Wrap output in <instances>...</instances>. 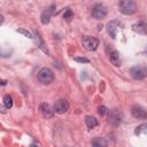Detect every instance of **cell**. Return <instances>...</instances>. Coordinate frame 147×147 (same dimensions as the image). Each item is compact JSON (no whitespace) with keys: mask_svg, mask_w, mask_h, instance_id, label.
Wrapping results in <instances>:
<instances>
[{"mask_svg":"<svg viewBox=\"0 0 147 147\" xmlns=\"http://www.w3.org/2000/svg\"><path fill=\"white\" fill-rule=\"evenodd\" d=\"M122 121H123V113L119 109L115 108V109L109 110V113H108V123L111 126H114V127L119 126Z\"/></svg>","mask_w":147,"mask_h":147,"instance_id":"obj_3","label":"cell"},{"mask_svg":"<svg viewBox=\"0 0 147 147\" xmlns=\"http://www.w3.org/2000/svg\"><path fill=\"white\" fill-rule=\"evenodd\" d=\"M142 132H147V124H140V125L137 126L136 130H134V133H136L137 136L140 134V133H142Z\"/></svg>","mask_w":147,"mask_h":147,"instance_id":"obj_18","label":"cell"},{"mask_svg":"<svg viewBox=\"0 0 147 147\" xmlns=\"http://www.w3.org/2000/svg\"><path fill=\"white\" fill-rule=\"evenodd\" d=\"M39 111L40 114L45 117V118H52L55 114V110H54V107H52L49 103L47 102H41L39 105Z\"/></svg>","mask_w":147,"mask_h":147,"instance_id":"obj_9","label":"cell"},{"mask_svg":"<svg viewBox=\"0 0 147 147\" xmlns=\"http://www.w3.org/2000/svg\"><path fill=\"white\" fill-rule=\"evenodd\" d=\"M3 106H6L7 109H10L13 107V98L9 94H6L3 96Z\"/></svg>","mask_w":147,"mask_h":147,"instance_id":"obj_16","label":"cell"},{"mask_svg":"<svg viewBox=\"0 0 147 147\" xmlns=\"http://www.w3.org/2000/svg\"><path fill=\"white\" fill-rule=\"evenodd\" d=\"M121 26H122V23L118 20H111L110 22L107 23V31L113 39H115L117 37V32Z\"/></svg>","mask_w":147,"mask_h":147,"instance_id":"obj_8","label":"cell"},{"mask_svg":"<svg viewBox=\"0 0 147 147\" xmlns=\"http://www.w3.org/2000/svg\"><path fill=\"white\" fill-rule=\"evenodd\" d=\"M82 44H83V46H84V48H85L86 51L92 52V51H95V49L98 48V46H99V40H98L96 38H94V37L85 36V37H83V39H82Z\"/></svg>","mask_w":147,"mask_h":147,"instance_id":"obj_5","label":"cell"},{"mask_svg":"<svg viewBox=\"0 0 147 147\" xmlns=\"http://www.w3.org/2000/svg\"><path fill=\"white\" fill-rule=\"evenodd\" d=\"M131 114L134 118H138V119H146L147 118V110L145 108H142L141 106H139V105L132 106Z\"/></svg>","mask_w":147,"mask_h":147,"instance_id":"obj_10","label":"cell"},{"mask_svg":"<svg viewBox=\"0 0 147 147\" xmlns=\"http://www.w3.org/2000/svg\"><path fill=\"white\" fill-rule=\"evenodd\" d=\"M37 77H38V80H39L41 84L48 85V84L53 83V80H54V72H53L49 68H46V67H45V68H41V69L38 71Z\"/></svg>","mask_w":147,"mask_h":147,"instance_id":"obj_2","label":"cell"},{"mask_svg":"<svg viewBox=\"0 0 147 147\" xmlns=\"http://www.w3.org/2000/svg\"><path fill=\"white\" fill-rule=\"evenodd\" d=\"M91 146H92V147H108V142H107V140H106L105 138L96 137V138L92 139Z\"/></svg>","mask_w":147,"mask_h":147,"instance_id":"obj_14","label":"cell"},{"mask_svg":"<svg viewBox=\"0 0 147 147\" xmlns=\"http://www.w3.org/2000/svg\"><path fill=\"white\" fill-rule=\"evenodd\" d=\"M118 8L124 15H133L137 11V3L132 0H123L118 2Z\"/></svg>","mask_w":147,"mask_h":147,"instance_id":"obj_1","label":"cell"},{"mask_svg":"<svg viewBox=\"0 0 147 147\" xmlns=\"http://www.w3.org/2000/svg\"><path fill=\"white\" fill-rule=\"evenodd\" d=\"M75 61L80 62V63H88L90 62V60L86 59V57H75Z\"/></svg>","mask_w":147,"mask_h":147,"instance_id":"obj_21","label":"cell"},{"mask_svg":"<svg viewBox=\"0 0 147 147\" xmlns=\"http://www.w3.org/2000/svg\"><path fill=\"white\" fill-rule=\"evenodd\" d=\"M72 16H74L72 10H71L69 7H67V8L64 9V13H63V18L67 20V21H70V20L72 18Z\"/></svg>","mask_w":147,"mask_h":147,"instance_id":"obj_17","label":"cell"},{"mask_svg":"<svg viewBox=\"0 0 147 147\" xmlns=\"http://www.w3.org/2000/svg\"><path fill=\"white\" fill-rule=\"evenodd\" d=\"M130 75L133 79H137V80H141L144 78H146L147 76V67L144 65V64H137V65H133L131 69H130Z\"/></svg>","mask_w":147,"mask_h":147,"instance_id":"obj_4","label":"cell"},{"mask_svg":"<svg viewBox=\"0 0 147 147\" xmlns=\"http://www.w3.org/2000/svg\"><path fill=\"white\" fill-rule=\"evenodd\" d=\"M145 53H146V55H147V46H146V48H145Z\"/></svg>","mask_w":147,"mask_h":147,"instance_id":"obj_24","label":"cell"},{"mask_svg":"<svg viewBox=\"0 0 147 147\" xmlns=\"http://www.w3.org/2000/svg\"><path fill=\"white\" fill-rule=\"evenodd\" d=\"M55 9H56V6H55L54 3H52L51 6H48L47 8H45V9L42 10V13H41V15H40V21H41L42 24L49 23L51 17H52V16L54 15V13H55Z\"/></svg>","mask_w":147,"mask_h":147,"instance_id":"obj_7","label":"cell"},{"mask_svg":"<svg viewBox=\"0 0 147 147\" xmlns=\"http://www.w3.org/2000/svg\"><path fill=\"white\" fill-rule=\"evenodd\" d=\"M98 113H99L101 116H105V115L107 114V108H106L105 106H100V107L98 108Z\"/></svg>","mask_w":147,"mask_h":147,"instance_id":"obj_20","label":"cell"},{"mask_svg":"<svg viewBox=\"0 0 147 147\" xmlns=\"http://www.w3.org/2000/svg\"><path fill=\"white\" fill-rule=\"evenodd\" d=\"M30 147H38L36 144H32V145H30Z\"/></svg>","mask_w":147,"mask_h":147,"instance_id":"obj_23","label":"cell"},{"mask_svg":"<svg viewBox=\"0 0 147 147\" xmlns=\"http://www.w3.org/2000/svg\"><path fill=\"white\" fill-rule=\"evenodd\" d=\"M6 83H7L6 80H1V85H6Z\"/></svg>","mask_w":147,"mask_h":147,"instance_id":"obj_22","label":"cell"},{"mask_svg":"<svg viewBox=\"0 0 147 147\" xmlns=\"http://www.w3.org/2000/svg\"><path fill=\"white\" fill-rule=\"evenodd\" d=\"M132 30H133L136 33L147 36V22H145V21H139V22L134 23V24L132 25Z\"/></svg>","mask_w":147,"mask_h":147,"instance_id":"obj_12","label":"cell"},{"mask_svg":"<svg viewBox=\"0 0 147 147\" xmlns=\"http://www.w3.org/2000/svg\"><path fill=\"white\" fill-rule=\"evenodd\" d=\"M18 33H22V34H24L25 37H28V38H32V34H31V32L30 31H28V30H25V29H17L16 30Z\"/></svg>","mask_w":147,"mask_h":147,"instance_id":"obj_19","label":"cell"},{"mask_svg":"<svg viewBox=\"0 0 147 147\" xmlns=\"http://www.w3.org/2000/svg\"><path fill=\"white\" fill-rule=\"evenodd\" d=\"M109 60L110 62L115 65V67H119L121 65V59H119V54L117 51L113 49L110 53H109Z\"/></svg>","mask_w":147,"mask_h":147,"instance_id":"obj_13","label":"cell"},{"mask_svg":"<svg viewBox=\"0 0 147 147\" xmlns=\"http://www.w3.org/2000/svg\"><path fill=\"white\" fill-rule=\"evenodd\" d=\"M85 124L90 130H92L98 125V119L95 117H93V116L87 115V116H85Z\"/></svg>","mask_w":147,"mask_h":147,"instance_id":"obj_15","label":"cell"},{"mask_svg":"<svg viewBox=\"0 0 147 147\" xmlns=\"http://www.w3.org/2000/svg\"><path fill=\"white\" fill-rule=\"evenodd\" d=\"M107 15V8L102 3H95L92 8V16L95 20H102Z\"/></svg>","mask_w":147,"mask_h":147,"instance_id":"obj_6","label":"cell"},{"mask_svg":"<svg viewBox=\"0 0 147 147\" xmlns=\"http://www.w3.org/2000/svg\"><path fill=\"white\" fill-rule=\"evenodd\" d=\"M69 109V102L65 99H60L54 105V110L56 114H64Z\"/></svg>","mask_w":147,"mask_h":147,"instance_id":"obj_11","label":"cell"}]
</instances>
